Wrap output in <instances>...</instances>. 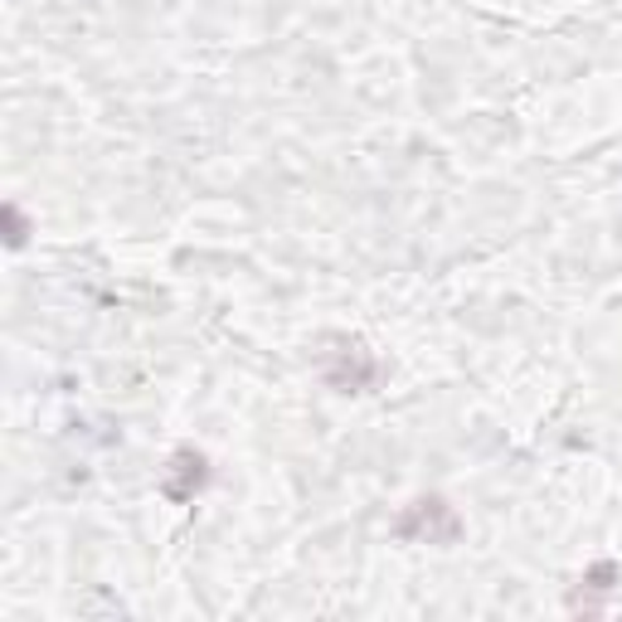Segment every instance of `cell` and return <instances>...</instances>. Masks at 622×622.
Instances as JSON below:
<instances>
[{
    "label": "cell",
    "mask_w": 622,
    "mask_h": 622,
    "mask_svg": "<svg viewBox=\"0 0 622 622\" xmlns=\"http://www.w3.org/2000/svg\"><path fill=\"white\" fill-rule=\"evenodd\" d=\"M200 482H205V457H190V452H180V457H176V477L166 482V491H171L176 501H185V496H195Z\"/></svg>",
    "instance_id": "7a4b0ae2"
},
{
    "label": "cell",
    "mask_w": 622,
    "mask_h": 622,
    "mask_svg": "<svg viewBox=\"0 0 622 622\" xmlns=\"http://www.w3.org/2000/svg\"><path fill=\"white\" fill-rule=\"evenodd\" d=\"M399 535H423L428 545H433V540H457V516H452V506H443V501H418L414 511L399 520Z\"/></svg>",
    "instance_id": "6da1fadb"
}]
</instances>
